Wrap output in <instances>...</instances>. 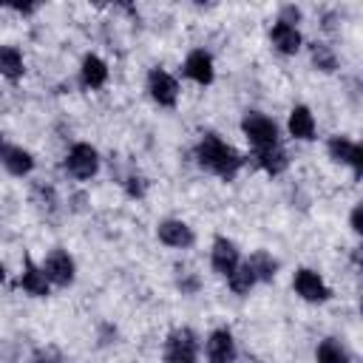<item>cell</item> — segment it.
<instances>
[{"mask_svg": "<svg viewBox=\"0 0 363 363\" xmlns=\"http://www.w3.org/2000/svg\"><path fill=\"white\" fill-rule=\"evenodd\" d=\"M298 20H301V9H295V6H284V9H281V20H278V23L292 26V23H298Z\"/></svg>", "mask_w": 363, "mask_h": 363, "instance_id": "27", "label": "cell"}, {"mask_svg": "<svg viewBox=\"0 0 363 363\" xmlns=\"http://www.w3.org/2000/svg\"><path fill=\"white\" fill-rule=\"evenodd\" d=\"M315 357H318V363H346L349 360V354H346V349L335 340V337H326V340H320L318 343V352H315Z\"/></svg>", "mask_w": 363, "mask_h": 363, "instance_id": "22", "label": "cell"}, {"mask_svg": "<svg viewBox=\"0 0 363 363\" xmlns=\"http://www.w3.org/2000/svg\"><path fill=\"white\" fill-rule=\"evenodd\" d=\"M210 264H213V269L218 272V275H230L241 261H238V250H235V244L230 241V238H224V235H218L216 241H213V252H210Z\"/></svg>", "mask_w": 363, "mask_h": 363, "instance_id": "9", "label": "cell"}, {"mask_svg": "<svg viewBox=\"0 0 363 363\" xmlns=\"http://www.w3.org/2000/svg\"><path fill=\"white\" fill-rule=\"evenodd\" d=\"M269 37H272V45L281 54H295L301 48V43H303L301 40V31L295 26H286V23H275L272 31H269Z\"/></svg>", "mask_w": 363, "mask_h": 363, "instance_id": "15", "label": "cell"}, {"mask_svg": "<svg viewBox=\"0 0 363 363\" xmlns=\"http://www.w3.org/2000/svg\"><path fill=\"white\" fill-rule=\"evenodd\" d=\"M312 62L320 68V71H335L337 68V60H335V51L326 45V43H312Z\"/></svg>", "mask_w": 363, "mask_h": 363, "instance_id": "23", "label": "cell"}, {"mask_svg": "<svg viewBox=\"0 0 363 363\" xmlns=\"http://www.w3.org/2000/svg\"><path fill=\"white\" fill-rule=\"evenodd\" d=\"M20 286L34 298H45L48 295V278L31 258H26V267H23V275H20Z\"/></svg>", "mask_w": 363, "mask_h": 363, "instance_id": "14", "label": "cell"}, {"mask_svg": "<svg viewBox=\"0 0 363 363\" xmlns=\"http://www.w3.org/2000/svg\"><path fill=\"white\" fill-rule=\"evenodd\" d=\"M247 267L252 269L255 281H272V278L278 275V261H275L269 252H264V250H255V252L247 258Z\"/></svg>", "mask_w": 363, "mask_h": 363, "instance_id": "19", "label": "cell"}, {"mask_svg": "<svg viewBox=\"0 0 363 363\" xmlns=\"http://www.w3.org/2000/svg\"><path fill=\"white\" fill-rule=\"evenodd\" d=\"M125 190H128V196H145V179L142 176H128V182H125Z\"/></svg>", "mask_w": 363, "mask_h": 363, "instance_id": "26", "label": "cell"}, {"mask_svg": "<svg viewBox=\"0 0 363 363\" xmlns=\"http://www.w3.org/2000/svg\"><path fill=\"white\" fill-rule=\"evenodd\" d=\"M164 363H199V337L193 329H173L164 340Z\"/></svg>", "mask_w": 363, "mask_h": 363, "instance_id": "2", "label": "cell"}, {"mask_svg": "<svg viewBox=\"0 0 363 363\" xmlns=\"http://www.w3.org/2000/svg\"><path fill=\"white\" fill-rule=\"evenodd\" d=\"M255 164H258L261 170H267L269 176H281V173L289 167V159H286V153H284L278 145H272V147L255 150Z\"/></svg>", "mask_w": 363, "mask_h": 363, "instance_id": "17", "label": "cell"}, {"mask_svg": "<svg viewBox=\"0 0 363 363\" xmlns=\"http://www.w3.org/2000/svg\"><path fill=\"white\" fill-rule=\"evenodd\" d=\"M3 164H6V170L11 176H28L34 170V159L23 147H6L3 150Z\"/></svg>", "mask_w": 363, "mask_h": 363, "instance_id": "18", "label": "cell"}, {"mask_svg": "<svg viewBox=\"0 0 363 363\" xmlns=\"http://www.w3.org/2000/svg\"><path fill=\"white\" fill-rule=\"evenodd\" d=\"M147 91H150L153 102H159V105H164V108H173V105H176L179 85H176V79H173L167 71L153 68V71L147 74Z\"/></svg>", "mask_w": 363, "mask_h": 363, "instance_id": "6", "label": "cell"}, {"mask_svg": "<svg viewBox=\"0 0 363 363\" xmlns=\"http://www.w3.org/2000/svg\"><path fill=\"white\" fill-rule=\"evenodd\" d=\"M184 77H190V79L199 82V85H210L213 77H216V71H213V57H210L204 48L190 51L187 60H184Z\"/></svg>", "mask_w": 363, "mask_h": 363, "instance_id": "10", "label": "cell"}, {"mask_svg": "<svg viewBox=\"0 0 363 363\" xmlns=\"http://www.w3.org/2000/svg\"><path fill=\"white\" fill-rule=\"evenodd\" d=\"M326 147H329V156H332L335 162L352 164L354 176L363 173V147H360L357 142H352V139H346V136H332Z\"/></svg>", "mask_w": 363, "mask_h": 363, "instance_id": "7", "label": "cell"}, {"mask_svg": "<svg viewBox=\"0 0 363 363\" xmlns=\"http://www.w3.org/2000/svg\"><path fill=\"white\" fill-rule=\"evenodd\" d=\"M352 230L354 233H363V207L360 204L352 210Z\"/></svg>", "mask_w": 363, "mask_h": 363, "instance_id": "28", "label": "cell"}, {"mask_svg": "<svg viewBox=\"0 0 363 363\" xmlns=\"http://www.w3.org/2000/svg\"><path fill=\"white\" fill-rule=\"evenodd\" d=\"M207 357L210 363H233L235 360V340L230 329H216L207 337Z\"/></svg>", "mask_w": 363, "mask_h": 363, "instance_id": "12", "label": "cell"}, {"mask_svg": "<svg viewBox=\"0 0 363 363\" xmlns=\"http://www.w3.org/2000/svg\"><path fill=\"white\" fill-rule=\"evenodd\" d=\"M34 196L40 199V207H45L48 213L57 207V199H54V190H51V187H43V184H37V187H34Z\"/></svg>", "mask_w": 363, "mask_h": 363, "instance_id": "24", "label": "cell"}, {"mask_svg": "<svg viewBox=\"0 0 363 363\" xmlns=\"http://www.w3.org/2000/svg\"><path fill=\"white\" fill-rule=\"evenodd\" d=\"M31 363H62V354H60L57 349L45 346V349H37V352H34Z\"/></svg>", "mask_w": 363, "mask_h": 363, "instance_id": "25", "label": "cell"}, {"mask_svg": "<svg viewBox=\"0 0 363 363\" xmlns=\"http://www.w3.org/2000/svg\"><path fill=\"white\" fill-rule=\"evenodd\" d=\"M23 71H26V65H23V54L14 48V45H0V74L6 77V79H20L23 77Z\"/></svg>", "mask_w": 363, "mask_h": 363, "instance_id": "20", "label": "cell"}, {"mask_svg": "<svg viewBox=\"0 0 363 363\" xmlns=\"http://www.w3.org/2000/svg\"><path fill=\"white\" fill-rule=\"evenodd\" d=\"M196 162H199L204 170H210V173H216V176H221V179L230 182V179L241 170L244 156H241L233 145L221 142L216 133H204L201 142L196 145Z\"/></svg>", "mask_w": 363, "mask_h": 363, "instance_id": "1", "label": "cell"}, {"mask_svg": "<svg viewBox=\"0 0 363 363\" xmlns=\"http://www.w3.org/2000/svg\"><path fill=\"white\" fill-rule=\"evenodd\" d=\"M156 233H159V241H162V244L176 247V250H184V247H190V244L196 241L193 230H190L184 221H179V218H167V221H162Z\"/></svg>", "mask_w": 363, "mask_h": 363, "instance_id": "11", "label": "cell"}, {"mask_svg": "<svg viewBox=\"0 0 363 363\" xmlns=\"http://www.w3.org/2000/svg\"><path fill=\"white\" fill-rule=\"evenodd\" d=\"M292 286H295V292L303 298V301H309V303H323V301H329V286L323 284V278L315 272V269H298L295 272V281H292Z\"/></svg>", "mask_w": 363, "mask_h": 363, "instance_id": "5", "label": "cell"}, {"mask_svg": "<svg viewBox=\"0 0 363 363\" xmlns=\"http://www.w3.org/2000/svg\"><path fill=\"white\" fill-rule=\"evenodd\" d=\"M79 79L85 88H102L105 79H108V65L96 57V54H88L82 57V68H79Z\"/></svg>", "mask_w": 363, "mask_h": 363, "instance_id": "16", "label": "cell"}, {"mask_svg": "<svg viewBox=\"0 0 363 363\" xmlns=\"http://www.w3.org/2000/svg\"><path fill=\"white\" fill-rule=\"evenodd\" d=\"M241 130H244V136L255 145V150L278 145V125H275L269 116L258 113V111H250V113L241 119Z\"/></svg>", "mask_w": 363, "mask_h": 363, "instance_id": "3", "label": "cell"}, {"mask_svg": "<svg viewBox=\"0 0 363 363\" xmlns=\"http://www.w3.org/2000/svg\"><path fill=\"white\" fill-rule=\"evenodd\" d=\"M247 363H261V360H247Z\"/></svg>", "mask_w": 363, "mask_h": 363, "instance_id": "30", "label": "cell"}, {"mask_svg": "<svg viewBox=\"0 0 363 363\" xmlns=\"http://www.w3.org/2000/svg\"><path fill=\"white\" fill-rule=\"evenodd\" d=\"M3 281H6V267L0 264V284H3Z\"/></svg>", "mask_w": 363, "mask_h": 363, "instance_id": "29", "label": "cell"}, {"mask_svg": "<svg viewBox=\"0 0 363 363\" xmlns=\"http://www.w3.org/2000/svg\"><path fill=\"white\" fill-rule=\"evenodd\" d=\"M0 150H3V136H0Z\"/></svg>", "mask_w": 363, "mask_h": 363, "instance_id": "31", "label": "cell"}, {"mask_svg": "<svg viewBox=\"0 0 363 363\" xmlns=\"http://www.w3.org/2000/svg\"><path fill=\"white\" fill-rule=\"evenodd\" d=\"M227 284H230V289H233L235 295H250V289L255 286V275H252V269L247 267V261L238 264V267L227 275Z\"/></svg>", "mask_w": 363, "mask_h": 363, "instance_id": "21", "label": "cell"}, {"mask_svg": "<svg viewBox=\"0 0 363 363\" xmlns=\"http://www.w3.org/2000/svg\"><path fill=\"white\" fill-rule=\"evenodd\" d=\"M289 133L295 139H301V142L315 139V116H312V111L306 105H295L289 111Z\"/></svg>", "mask_w": 363, "mask_h": 363, "instance_id": "13", "label": "cell"}, {"mask_svg": "<svg viewBox=\"0 0 363 363\" xmlns=\"http://www.w3.org/2000/svg\"><path fill=\"white\" fill-rule=\"evenodd\" d=\"M65 167H68L71 176H77V179H91V176L99 170V153H96L91 145L77 142V145L71 147L68 159H65Z\"/></svg>", "mask_w": 363, "mask_h": 363, "instance_id": "4", "label": "cell"}, {"mask_svg": "<svg viewBox=\"0 0 363 363\" xmlns=\"http://www.w3.org/2000/svg\"><path fill=\"white\" fill-rule=\"evenodd\" d=\"M48 284H57V286H68L74 284V261L65 250H54L48 258H45V267H43Z\"/></svg>", "mask_w": 363, "mask_h": 363, "instance_id": "8", "label": "cell"}]
</instances>
